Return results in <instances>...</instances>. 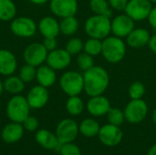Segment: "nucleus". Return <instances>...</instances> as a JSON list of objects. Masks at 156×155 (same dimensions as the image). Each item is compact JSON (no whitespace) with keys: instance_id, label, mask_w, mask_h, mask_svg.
<instances>
[{"instance_id":"f257e3e1","label":"nucleus","mask_w":156,"mask_h":155,"mask_svg":"<svg viewBox=\"0 0 156 155\" xmlns=\"http://www.w3.org/2000/svg\"><path fill=\"white\" fill-rule=\"evenodd\" d=\"M84 92L89 97L102 95L109 87L110 76L101 66H93L83 72Z\"/></svg>"},{"instance_id":"f03ea898","label":"nucleus","mask_w":156,"mask_h":155,"mask_svg":"<svg viewBox=\"0 0 156 155\" xmlns=\"http://www.w3.org/2000/svg\"><path fill=\"white\" fill-rule=\"evenodd\" d=\"M127 44L123 38L116 36H109L102 40L101 55L104 59L111 64L121 62L126 55Z\"/></svg>"},{"instance_id":"7ed1b4c3","label":"nucleus","mask_w":156,"mask_h":155,"mask_svg":"<svg viewBox=\"0 0 156 155\" xmlns=\"http://www.w3.org/2000/svg\"><path fill=\"white\" fill-rule=\"evenodd\" d=\"M84 30L89 37L103 40L112 33V19L105 16L93 15L85 21Z\"/></svg>"},{"instance_id":"20e7f679","label":"nucleus","mask_w":156,"mask_h":155,"mask_svg":"<svg viewBox=\"0 0 156 155\" xmlns=\"http://www.w3.org/2000/svg\"><path fill=\"white\" fill-rule=\"evenodd\" d=\"M30 106L27 100V98L18 94V95H13L5 108L7 118L14 122H19L22 123L30 113Z\"/></svg>"},{"instance_id":"39448f33","label":"nucleus","mask_w":156,"mask_h":155,"mask_svg":"<svg viewBox=\"0 0 156 155\" xmlns=\"http://www.w3.org/2000/svg\"><path fill=\"white\" fill-rule=\"evenodd\" d=\"M59 86L69 97L80 96L84 91L83 74L76 70H68L59 78Z\"/></svg>"},{"instance_id":"423d86ee","label":"nucleus","mask_w":156,"mask_h":155,"mask_svg":"<svg viewBox=\"0 0 156 155\" xmlns=\"http://www.w3.org/2000/svg\"><path fill=\"white\" fill-rule=\"evenodd\" d=\"M125 120L129 123L138 124L145 120L149 112V107L145 100H131L124 110Z\"/></svg>"},{"instance_id":"0eeeda50","label":"nucleus","mask_w":156,"mask_h":155,"mask_svg":"<svg viewBox=\"0 0 156 155\" xmlns=\"http://www.w3.org/2000/svg\"><path fill=\"white\" fill-rule=\"evenodd\" d=\"M55 133L61 144L73 143L80 133L79 124L73 119H63L58 123Z\"/></svg>"},{"instance_id":"6e6552de","label":"nucleus","mask_w":156,"mask_h":155,"mask_svg":"<svg viewBox=\"0 0 156 155\" xmlns=\"http://www.w3.org/2000/svg\"><path fill=\"white\" fill-rule=\"evenodd\" d=\"M10 30L15 36L27 38L36 34L37 25L28 16H18L10 21Z\"/></svg>"},{"instance_id":"1a4fd4ad","label":"nucleus","mask_w":156,"mask_h":155,"mask_svg":"<svg viewBox=\"0 0 156 155\" xmlns=\"http://www.w3.org/2000/svg\"><path fill=\"white\" fill-rule=\"evenodd\" d=\"M153 4L149 0H129L124 9V13L135 22L147 19Z\"/></svg>"},{"instance_id":"9d476101","label":"nucleus","mask_w":156,"mask_h":155,"mask_svg":"<svg viewBox=\"0 0 156 155\" xmlns=\"http://www.w3.org/2000/svg\"><path fill=\"white\" fill-rule=\"evenodd\" d=\"M48 53V51L45 48L42 42H34L24 49L23 58L27 64L37 68L46 62Z\"/></svg>"},{"instance_id":"9b49d317","label":"nucleus","mask_w":156,"mask_h":155,"mask_svg":"<svg viewBox=\"0 0 156 155\" xmlns=\"http://www.w3.org/2000/svg\"><path fill=\"white\" fill-rule=\"evenodd\" d=\"M98 138L104 146L115 147L122 143L123 139V132L121 127L107 123L101 126Z\"/></svg>"},{"instance_id":"f8f14e48","label":"nucleus","mask_w":156,"mask_h":155,"mask_svg":"<svg viewBox=\"0 0 156 155\" xmlns=\"http://www.w3.org/2000/svg\"><path fill=\"white\" fill-rule=\"evenodd\" d=\"M135 28V21L129 16L120 14L112 20V33L121 38H126V37Z\"/></svg>"},{"instance_id":"ddd939ff","label":"nucleus","mask_w":156,"mask_h":155,"mask_svg":"<svg viewBox=\"0 0 156 155\" xmlns=\"http://www.w3.org/2000/svg\"><path fill=\"white\" fill-rule=\"evenodd\" d=\"M71 60L72 56L65 48H56L48 53L46 64L57 71L67 69Z\"/></svg>"},{"instance_id":"4468645a","label":"nucleus","mask_w":156,"mask_h":155,"mask_svg":"<svg viewBox=\"0 0 156 155\" xmlns=\"http://www.w3.org/2000/svg\"><path fill=\"white\" fill-rule=\"evenodd\" d=\"M49 7L52 14L64 18L75 16L79 9L78 0H50Z\"/></svg>"},{"instance_id":"2eb2a0df","label":"nucleus","mask_w":156,"mask_h":155,"mask_svg":"<svg viewBox=\"0 0 156 155\" xmlns=\"http://www.w3.org/2000/svg\"><path fill=\"white\" fill-rule=\"evenodd\" d=\"M26 98L31 109L39 110L45 107L48 102L49 92L47 88L37 84L28 90Z\"/></svg>"},{"instance_id":"dca6fc26","label":"nucleus","mask_w":156,"mask_h":155,"mask_svg":"<svg viewBox=\"0 0 156 155\" xmlns=\"http://www.w3.org/2000/svg\"><path fill=\"white\" fill-rule=\"evenodd\" d=\"M111 108L112 106L109 99L103 96V94L90 97V100L86 103V110L89 114L96 118L105 116Z\"/></svg>"},{"instance_id":"f3484780","label":"nucleus","mask_w":156,"mask_h":155,"mask_svg":"<svg viewBox=\"0 0 156 155\" xmlns=\"http://www.w3.org/2000/svg\"><path fill=\"white\" fill-rule=\"evenodd\" d=\"M35 140L42 148L48 151L58 152L61 145L56 133L46 129L37 130L36 132Z\"/></svg>"},{"instance_id":"a211bd4d","label":"nucleus","mask_w":156,"mask_h":155,"mask_svg":"<svg viewBox=\"0 0 156 155\" xmlns=\"http://www.w3.org/2000/svg\"><path fill=\"white\" fill-rule=\"evenodd\" d=\"M151 34L144 27H135L127 37L126 44L133 48H142L148 46Z\"/></svg>"},{"instance_id":"6ab92c4d","label":"nucleus","mask_w":156,"mask_h":155,"mask_svg":"<svg viewBox=\"0 0 156 155\" xmlns=\"http://www.w3.org/2000/svg\"><path fill=\"white\" fill-rule=\"evenodd\" d=\"M25 132V129L22 123L11 122L7 123L1 132V138L5 143H16L19 142Z\"/></svg>"},{"instance_id":"aec40b11","label":"nucleus","mask_w":156,"mask_h":155,"mask_svg":"<svg viewBox=\"0 0 156 155\" xmlns=\"http://www.w3.org/2000/svg\"><path fill=\"white\" fill-rule=\"evenodd\" d=\"M37 30L44 37H57L60 33L59 22L53 16H44L37 24Z\"/></svg>"},{"instance_id":"412c9836","label":"nucleus","mask_w":156,"mask_h":155,"mask_svg":"<svg viewBox=\"0 0 156 155\" xmlns=\"http://www.w3.org/2000/svg\"><path fill=\"white\" fill-rule=\"evenodd\" d=\"M17 59L13 52L8 49H0V75L9 76L16 72Z\"/></svg>"},{"instance_id":"4be33fe9","label":"nucleus","mask_w":156,"mask_h":155,"mask_svg":"<svg viewBox=\"0 0 156 155\" xmlns=\"http://www.w3.org/2000/svg\"><path fill=\"white\" fill-rule=\"evenodd\" d=\"M36 79L37 83L47 89L52 87L57 81V74L56 70H54L49 66L41 65L37 68Z\"/></svg>"},{"instance_id":"5701e85b","label":"nucleus","mask_w":156,"mask_h":155,"mask_svg":"<svg viewBox=\"0 0 156 155\" xmlns=\"http://www.w3.org/2000/svg\"><path fill=\"white\" fill-rule=\"evenodd\" d=\"M101 129V125L94 118H85L79 124V131L81 135L86 138L97 137Z\"/></svg>"},{"instance_id":"b1692460","label":"nucleus","mask_w":156,"mask_h":155,"mask_svg":"<svg viewBox=\"0 0 156 155\" xmlns=\"http://www.w3.org/2000/svg\"><path fill=\"white\" fill-rule=\"evenodd\" d=\"M25 82L19 78V76H15L14 74L6 76L3 81L4 90L11 95H18L25 90Z\"/></svg>"},{"instance_id":"393cba45","label":"nucleus","mask_w":156,"mask_h":155,"mask_svg":"<svg viewBox=\"0 0 156 155\" xmlns=\"http://www.w3.org/2000/svg\"><path fill=\"white\" fill-rule=\"evenodd\" d=\"M86 108L83 100L80 96H70L66 101V110L71 116L80 115Z\"/></svg>"},{"instance_id":"a878e982","label":"nucleus","mask_w":156,"mask_h":155,"mask_svg":"<svg viewBox=\"0 0 156 155\" xmlns=\"http://www.w3.org/2000/svg\"><path fill=\"white\" fill-rule=\"evenodd\" d=\"M79 27L80 23L75 16L61 18V21L59 22L60 33L65 36H73L77 33Z\"/></svg>"},{"instance_id":"bb28decb","label":"nucleus","mask_w":156,"mask_h":155,"mask_svg":"<svg viewBox=\"0 0 156 155\" xmlns=\"http://www.w3.org/2000/svg\"><path fill=\"white\" fill-rule=\"evenodd\" d=\"M16 6L13 0H0V20L11 21L16 17Z\"/></svg>"},{"instance_id":"cd10ccee","label":"nucleus","mask_w":156,"mask_h":155,"mask_svg":"<svg viewBox=\"0 0 156 155\" xmlns=\"http://www.w3.org/2000/svg\"><path fill=\"white\" fill-rule=\"evenodd\" d=\"M90 7L94 15H101L108 17H112V9L108 0H90Z\"/></svg>"},{"instance_id":"c85d7f7f","label":"nucleus","mask_w":156,"mask_h":155,"mask_svg":"<svg viewBox=\"0 0 156 155\" xmlns=\"http://www.w3.org/2000/svg\"><path fill=\"white\" fill-rule=\"evenodd\" d=\"M101 50H102V40L101 39L89 37L84 42L83 51L92 57L101 55Z\"/></svg>"},{"instance_id":"c756f323","label":"nucleus","mask_w":156,"mask_h":155,"mask_svg":"<svg viewBox=\"0 0 156 155\" xmlns=\"http://www.w3.org/2000/svg\"><path fill=\"white\" fill-rule=\"evenodd\" d=\"M106 116H107L108 123H111L112 125L119 126V127H121L126 121L124 111L121 110L120 108H116V107H112L109 110Z\"/></svg>"},{"instance_id":"7c9ffc66","label":"nucleus","mask_w":156,"mask_h":155,"mask_svg":"<svg viewBox=\"0 0 156 155\" xmlns=\"http://www.w3.org/2000/svg\"><path fill=\"white\" fill-rule=\"evenodd\" d=\"M36 74H37V68L26 63L21 67L18 76L25 83H30L36 79Z\"/></svg>"},{"instance_id":"2f4dec72","label":"nucleus","mask_w":156,"mask_h":155,"mask_svg":"<svg viewBox=\"0 0 156 155\" xmlns=\"http://www.w3.org/2000/svg\"><path fill=\"white\" fill-rule=\"evenodd\" d=\"M84 43L83 41L79 37H71L68 40L65 46V49L71 55V56H77L80 53L83 51Z\"/></svg>"},{"instance_id":"473e14b6","label":"nucleus","mask_w":156,"mask_h":155,"mask_svg":"<svg viewBox=\"0 0 156 155\" xmlns=\"http://www.w3.org/2000/svg\"><path fill=\"white\" fill-rule=\"evenodd\" d=\"M94 57L89 55L86 52H81L77 55V64L78 67L84 72L94 66Z\"/></svg>"},{"instance_id":"72a5a7b5","label":"nucleus","mask_w":156,"mask_h":155,"mask_svg":"<svg viewBox=\"0 0 156 155\" xmlns=\"http://www.w3.org/2000/svg\"><path fill=\"white\" fill-rule=\"evenodd\" d=\"M128 94L131 100L143 99L145 94V87L142 82L134 81L130 85L128 89Z\"/></svg>"},{"instance_id":"f704fd0d","label":"nucleus","mask_w":156,"mask_h":155,"mask_svg":"<svg viewBox=\"0 0 156 155\" xmlns=\"http://www.w3.org/2000/svg\"><path fill=\"white\" fill-rule=\"evenodd\" d=\"M58 152L59 155H82L80 148L73 143L61 144Z\"/></svg>"},{"instance_id":"c9c22d12","label":"nucleus","mask_w":156,"mask_h":155,"mask_svg":"<svg viewBox=\"0 0 156 155\" xmlns=\"http://www.w3.org/2000/svg\"><path fill=\"white\" fill-rule=\"evenodd\" d=\"M22 125L25 129V131H27L29 132H37L39 126V122L38 120L34 117V116H28L23 122Z\"/></svg>"},{"instance_id":"e433bc0d","label":"nucleus","mask_w":156,"mask_h":155,"mask_svg":"<svg viewBox=\"0 0 156 155\" xmlns=\"http://www.w3.org/2000/svg\"><path fill=\"white\" fill-rule=\"evenodd\" d=\"M129 0H108L111 7L112 10H116V11H124L127 3Z\"/></svg>"},{"instance_id":"4c0bfd02","label":"nucleus","mask_w":156,"mask_h":155,"mask_svg":"<svg viewBox=\"0 0 156 155\" xmlns=\"http://www.w3.org/2000/svg\"><path fill=\"white\" fill-rule=\"evenodd\" d=\"M42 44L48 52L58 48H57L58 47L57 37H44V39L42 41Z\"/></svg>"},{"instance_id":"58836bf2","label":"nucleus","mask_w":156,"mask_h":155,"mask_svg":"<svg viewBox=\"0 0 156 155\" xmlns=\"http://www.w3.org/2000/svg\"><path fill=\"white\" fill-rule=\"evenodd\" d=\"M147 20H148L151 27L156 31V6H153L152 10L147 17Z\"/></svg>"},{"instance_id":"ea45409f","label":"nucleus","mask_w":156,"mask_h":155,"mask_svg":"<svg viewBox=\"0 0 156 155\" xmlns=\"http://www.w3.org/2000/svg\"><path fill=\"white\" fill-rule=\"evenodd\" d=\"M148 46H149V48L151 49V51L156 54V33L154 35L151 36Z\"/></svg>"},{"instance_id":"a19ab883","label":"nucleus","mask_w":156,"mask_h":155,"mask_svg":"<svg viewBox=\"0 0 156 155\" xmlns=\"http://www.w3.org/2000/svg\"><path fill=\"white\" fill-rule=\"evenodd\" d=\"M30 3L34 4V5H44L46 3H48L49 0H28Z\"/></svg>"},{"instance_id":"79ce46f5","label":"nucleus","mask_w":156,"mask_h":155,"mask_svg":"<svg viewBox=\"0 0 156 155\" xmlns=\"http://www.w3.org/2000/svg\"><path fill=\"white\" fill-rule=\"evenodd\" d=\"M147 155H156V143H154L148 151Z\"/></svg>"},{"instance_id":"37998d69","label":"nucleus","mask_w":156,"mask_h":155,"mask_svg":"<svg viewBox=\"0 0 156 155\" xmlns=\"http://www.w3.org/2000/svg\"><path fill=\"white\" fill-rule=\"evenodd\" d=\"M152 121H153V122L156 125V108L153 111V112H152Z\"/></svg>"},{"instance_id":"c03bdc74","label":"nucleus","mask_w":156,"mask_h":155,"mask_svg":"<svg viewBox=\"0 0 156 155\" xmlns=\"http://www.w3.org/2000/svg\"><path fill=\"white\" fill-rule=\"evenodd\" d=\"M5 91V90H4V85H3V81H1L0 80V96L3 94V92Z\"/></svg>"},{"instance_id":"a18cd8bd","label":"nucleus","mask_w":156,"mask_h":155,"mask_svg":"<svg viewBox=\"0 0 156 155\" xmlns=\"http://www.w3.org/2000/svg\"><path fill=\"white\" fill-rule=\"evenodd\" d=\"M152 4H155L156 5V0H149Z\"/></svg>"}]
</instances>
